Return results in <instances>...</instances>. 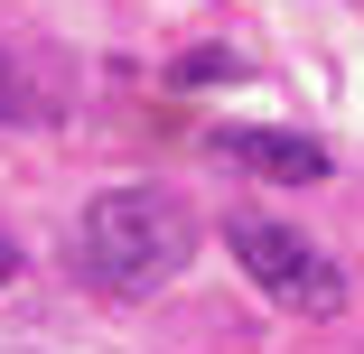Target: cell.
I'll return each mask as SVG.
<instances>
[{
    "label": "cell",
    "mask_w": 364,
    "mask_h": 354,
    "mask_svg": "<svg viewBox=\"0 0 364 354\" xmlns=\"http://www.w3.org/2000/svg\"><path fill=\"white\" fill-rule=\"evenodd\" d=\"M0 354H19V345H0Z\"/></svg>",
    "instance_id": "7"
},
{
    "label": "cell",
    "mask_w": 364,
    "mask_h": 354,
    "mask_svg": "<svg viewBox=\"0 0 364 354\" xmlns=\"http://www.w3.org/2000/svg\"><path fill=\"white\" fill-rule=\"evenodd\" d=\"M10 270H19V252H10V243H0V280H10Z\"/></svg>",
    "instance_id": "6"
},
{
    "label": "cell",
    "mask_w": 364,
    "mask_h": 354,
    "mask_svg": "<svg viewBox=\"0 0 364 354\" xmlns=\"http://www.w3.org/2000/svg\"><path fill=\"white\" fill-rule=\"evenodd\" d=\"M215 75H243V65H234L225 47H205V56H187V65H178V84H215Z\"/></svg>",
    "instance_id": "4"
},
{
    "label": "cell",
    "mask_w": 364,
    "mask_h": 354,
    "mask_svg": "<svg viewBox=\"0 0 364 354\" xmlns=\"http://www.w3.org/2000/svg\"><path fill=\"white\" fill-rule=\"evenodd\" d=\"M196 261V215L168 187H103L75 215V270L112 299H150Z\"/></svg>",
    "instance_id": "1"
},
{
    "label": "cell",
    "mask_w": 364,
    "mask_h": 354,
    "mask_svg": "<svg viewBox=\"0 0 364 354\" xmlns=\"http://www.w3.org/2000/svg\"><path fill=\"white\" fill-rule=\"evenodd\" d=\"M19 103H28V84H19V65L0 56V121H19Z\"/></svg>",
    "instance_id": "5"
},
{
    "label": "cell",
    "mask_w": 364,
    "mask_h": 354,
    "mask_svg": "<svg viewBox=\"0 0 364 354\" xmlns=\"http://www.w3.org/2000/svg\"><path fill=\"white\" fill-rule=\"evenodd\" d=\"M225 243H234L243 280H252L262 299H280L289 317H336V308H346V270H336L309 233H289V224H271V215H234Z\"/></svg>",
    "instance_id": "2"
},
{
    "label": "cell",
    "mask_w": 364,
    "mask_h": 354,
    "mask_svg": "<svg viewBox=\"0 0 364 354\" xmlns=\"http://www.w3.org/2000/svg\"><path fill=\"white\" fill-rule=\"evenodd\" d=\"M215 159H234V168H252L271 187H318L336 168L327 140H309V131H215Z\"/></svg>",
    "instance_id": "3"
}]
</instances>
